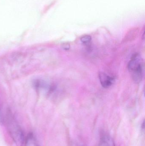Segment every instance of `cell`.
Instances as JSON below:
<instances>
[{"instance_id": "6da1fadb", "label": "cell", "mask_w": 145, "mask_h": 146, "mask_svg": "<svg viewBox=\"0 0 145 146\" xmlns=\"http://www.w3.org/2000/svg\"><path fill=\"white\" fill-rule=\"evenodd\" d=\"M6 123L8 130L17 146H22L24 142V135L21 128L10 113L6 114Z\"/></svg>"}, {"instance_id": "7a4b0ae2", "label": "cell", "mask_w": 145, "mask_h": 146, "mask_svg": "<svg viewBox=\"0 0 145 146\" xmlns=\"http://www.w3.org/2000/svg\"><path fill=\"white\" fill-rule=\"evenodd\" d=\"M128 68L135 82L139 83L143 76V62L138 54L135 55L128 64Z\"/></svg>"}, {"instance_id": "3957f363", "label": "cell", "mask_w": 145, "mask_h": 146, "mask_svg": "<svg viewBox=\"0 0 145 146\" xmlns=\"http://www.w3.org/2000/svg\"><path fill=\"white\" fill-rule=\"evenodd\" d=\"M99 78L102 86L105 88H107L112 86L114 81L113 78L104 73H100Z\"/></svg>"}, {"instance_id": "277c9868", "label": "cell", "mask_w": 145, "mask_h": 146, "mask_svg": "<svg viewBox=\"0 0 145 146\" xmlns=\"http://www.w3.org/2000/svg\"><path fill=\"white\" fill-rule=\"evenodd\" d=\"M100 146H115V142L110 136L104 135L101 139Z\"/></svg>"}, {"instance_id": "5b68a950", "label": "cell", "mask_w": 145, "mask_h": 146, "mask_svg": "<svg viewBox=\"0 0 145 146\" xmlns=\"http://www.w3.org/2000/svg\"><path fill=\"white\" fill-rule=\"evenodd\" d=\"M25 146H39L36 141L33 134H29L25 141Z\"/></svg>"}, {"instance_id": "8992f818", "label": "cell", "mask_w": 145, "mask_h": 146, "mask_svg": "<svg viewBox=\"0 0 145 146\" xmlns=\"http://www.w3.org/2000/svg\"><path fill=\"white\" fill-rule=\"evenodd\" d=\"M91 39H92V38H91V37L90 36L86 35V36L82 37L81 38V40L82 42L83 43L87 44L88 43H89L91 41Z\"/></svg>"}, {"instance_id": "52a82bcc", "label": "cell", "mask_w": 145, "mask_h": 146, "mask_svg": "<svg viewBox=\"0 0 145 146\" xmlns=\"http://www.w3.org/2000/svg\"><path fill=\"white\" fill-rule=\"evenodd\" d=\"M63 48L64 49L68 50L70 48V45L69 44H64Z\"/></svg>"}, {"instance_id": "ba28073f", "label": "cell", "mask_w": 145, "mask_h": 146, "mask_svg": "<svg viewBox=\"0 0 145 146\" xmlns=\"http://www.w3.org/2000/svg\"><path fill=\"white\" fill-rule=\"evenodd\" d=\"M0 121H3V117L2 115V114L1 106H0Z\"/></svg>"}, {"instance_id": "9c48e42d", "label": "cell", "mask_w": 145, "mask_h": 146, "mask_svg": "<svg viewBox=\"0 0 145 146\" xmlns=\"http://www.w3.org/2000/svg\"><path fill=\"white\" fill-rule=\"evenodd\" d=\"M141 128H142V129H143V130L145 128V123H144V121L142 123V125H141Z\"/></svg>"}]
</instances>
